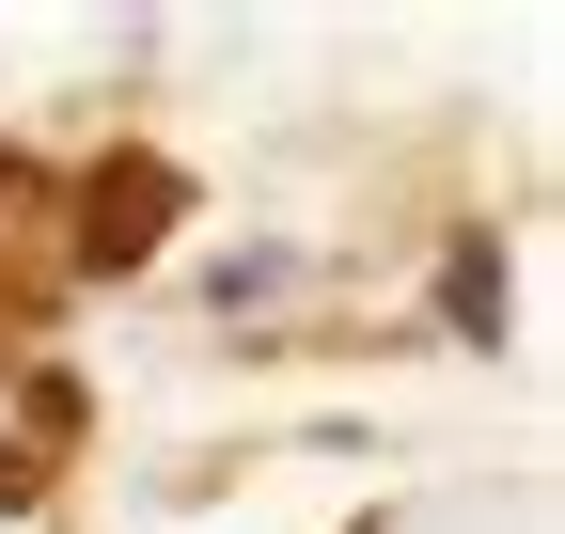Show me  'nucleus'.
I'll list each match as a JSON object with an SVG mask.
<instances>
[]
</instances>
